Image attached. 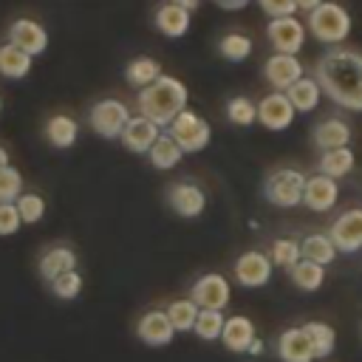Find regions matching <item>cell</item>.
Returning a JSON list of instances; mask_svg holds the SVG:
<instances>
[{
    "label": "cell",
    "instance_id": "cell-25",
    "mask_svg": "<svg viewBox=\"0 0 362 362\" xmlns=\"http://www.w3.org/2000/svg\"><path fill=\"white\" fill-rule=\"evenodd\" d=\"M71 269H76V255H74V249H68V246H51V249L40 257V274H42L48 283H51L54 277L71 272Z\"/></svg>",
    "mask_w": 362,
    "mask_h": 362
},
{
    "label": "cell",
    "instance_id": "cell-28",
    "mask_svg": "<svg viewBox=\"0 0 362 362\" xmlns=\"http://www.w3.org/2000/svg\"><path fill=\"white\" fill-rule=\"evenodd\" d=\"M158 76H161V62L153 59V57H136V59H130L127 68H124L127 85H133V88H139V90L147 88V85H153Z\"/></svg>",
    "mask_w": 362,
    "mask_h": 362
},
{
    "label": "cell",
    "instance_id": "cell-16",
    "mask_svg": "<svg viewBox=\"0 0 362 362\" xmlns=\"http://www.w3.org/2000/svg\"><path fill=\"white\" fill-rule=\"evenodd\" d=\"M167 204L181 218H198L204 212V206H206V195H204V189L198 184L178 181V184H173L167 189Z\"/></svg>",
    "mask_w": 362,
    "mask_h": 362
},
{
    "label": "cell",
    "instance_id": "cell-24",
    "mask_svg": "<svg viewBox=\"0 0 362 362\" xmlns=\"http://www.w3.org/2000/svg\"><path fill=\"white\" fill-rule=\"evenodd\" d=\"M76 136H79V124H76V119H71L65 113H57V116H51L45 122V139L54 147H59V150L74 147L76 144Z\"/></svg>",
    "mask_w": 362,
    "mask_h": 362
},
{
    "label": "cell",
    "instance_id": "cell-31",
    "mask_svg": "<svg viewBox=\"0 0 362 362\" xmlns=\"http://www.w3.org/2000/svg\"><path fill=\"white\" fill-rule=\"evenodd\" d=\"M308 342H311V351H314V359H325L334 345H337V331L328 325V322H305L303 325Z\"/></svg>",
    "mask_w": 362,
    "mask_h": 362
},
{
    "label": "cell",
    "instance_id": "cell-13",
    "mask_svg": "<svg viewBox=\"0 0 362 362\" xmlns=\"http://www.w3.org/2000/svg\"><path fill=\"white\" fill-rule=\"evenodd\" d=\"M235 280L243 286V288H260L269 283L272 277V257L252 249V252H243L238 260H235Z\"/></svg>",
    "mask_w": 362,
    "mask_h": 362
},
{
    "label": "cell",
    "instance_id": "cell-9",
    "mask_svg": "<svg viewBox=\"0 0 362 362\" xmlns=\"http://www.w3.org/2000/svg\"><path fill=\"white\" fill-rule=\"evenodd\" d=\"M328 238L334 240L337 252L354 255L362 249V209H345L334 218Z\"/></svg>",
    "mask_w": 362,
    "mask_h": 362
},
{
    "label": "cell",
    "instance_id": "cell-1",
    "mask_svg": "<svg viewBox=\"0 0 362 362\" xmlns=\"http://www.w3.org/2000/svg\"><path fill=\"white\" fill-rule=\"evenodd\" d=\"M314 79L334 105L362 113V51L334 45L317 59Z\"/></svg>",
    "mask_w": 362,
    "mask_h": 362
},
{
    "label": "cell",
    "instance_id": "cell-41",
    "mask_svg": "<svg viewBox=\"0 0 362 362\" xmlns=\"http://www.w3.org/2000/svg\"><path fill=\"white\" fill-rule=\"evenodd\" d=\"M257 6H260L269 17H286V14H294V11H297L294 0H257Z\"/></svg>",
    "mask_w": 362,
    "mask_h": 362
},
{
    "label": "cell",
    "instance_id": "cell-32",
    "mask_svg": "<svg viewBox=\"0 0 362 362\" xmlns=\"http://www.w3.org/2000/svg\"><path fill=\"white\" fill-rule=\"evenodd\" d=\"M252 48H255L252 40H249L246 34H240V31H229V34H223L221 42H218L221 57L229 59V62H243V59L252 54Z\"/></svg>",
    "mask_w": 362,
    "mask_h": 362
},
{
    "label": "cell",
    "instance_id": "cell-47",
    "mask_svg": "<svg viewBox=\"0 0 362 362\" xmlns=\"http://www.w3.org/2000/svg\"><path fill=\"white\" fill-rule=\"evenodd\" d=\"M0 113H3V99H0Z\"/></svg>",
    "mask_w": 362,
    "mask_h": 362
},
{
    "label": "cell",
    "instance_id": "cell-40",
    "mask_svg": "<svg viewBox=\"0 0 362 362\" xmlns=\"http://www.w3.org/2000/svg\"><path fill=\"white\" fill-rule=\"evenodd\" d=\"M20 212H17V204L14 201H0V235L8 238L20 229Z\"/></svg>",
    "mask_w": 362,
    "mask_h": 362
},
{
    "label": "cell",
    "instance_id": "cell-39",
    "mask_svg": "<svg viewBox=\"0 0 362 362\" xmlns=\"http://www.w3.org/2000/svg\"><path fill=\"white\" fill-rule=\"evenodd\" d=\"M20 192H23V175H20V170H14L11 164L0 167V201H17Z\"/></svg>",
    "mask_w": 362,
    "mask_h": 362
},
{
    "label": "cell",
    "instance_id": "cell-27",
    "mask_svg": "<svg viewBox=\"0 0 362 362\" xmlns=\"http://www.w3.org/2000/svg\"><path fill=\"white\" fill-rule=\"evenodd\" d=\"M354 164H356V156H354L351 147H334V150H322L317 170H320L322 175L342 178V175H348V173L354 170Z\"/></svg>",
    "mask_w": 362,
    "mask_h": 362
},
{
    "label": "cell",
    "instance_id": "cell-36",
    "mask_svg": "<svg viewBox=\"0 0 362 362\" xmlns=\"http://www.w3.org/2000/svg\"><path fill=\"white\" fill-rule=\"evenodd\" d=\"M14 204L23 223H40L45 218V198L40 192H20Z\"/></svg>",
    "mask_w": 362,
    "mask_h": 362
},
{
    "label": "cell",
    "instance_id": "cell-4",
    "mask_svg": "<svg viewBox=\"0 0 362 362\" xmlns=\"http://www.w3.org/2000/svg\"><path fill=\"white\" fill-rule=\"evenodd\" d=\"M303 187H305V175L294 167H280L274 173H269L266 184H263V195L269 204L291 209L297 204H303Z\"/></svg>",
    "mask_w": 362,
    "mask_h": 362
},
{
    "label": "cell",
    "instance_id": "cell-23",
    "mask_svg": "<svg viewBox=\"0 0 362 362\" xmlns=\"http://www.w3.org/2000/svg\"><path fill=\"white\" fill-rule=\"evenodd\" d=\"M34 57L25 54L23 48H17L14 42H3L0 45V76L6 79H23L31 74Z\"/></svg>",
    "mask_w": 362,
    "mask_h": 362
},
{
    "label": "cell",
    "instance_id": "cell-7",
    "mask_svg": "<svg viewBox=\"0 0 362 362\" xmlns=\"http://www.w3.org/2000/svg\"><path fill=\"white\" fill-rule=\"evenodd\" d=\"M266 37L277 54H297L305 45V25L294 14L272 17L266 25Z\"/></svg>",
    "mask_w": 362,
    "mask_h": 362
},
{
    "label": "cell",
    "instance_id": "cell-35",
    "mask_svg": "<svg viewBox=\"0 0 362 362\" xmlns=\"http://www.w3.org/2000/svg\"><path fill=\"white\" fill-rule=\"evenodd\" d=\"M226 116H229L232 124L249 127V124L257 122V105H255L252 99H246V96H232V99L226 102Z\"/></svg>",
    "mask_w": 362,
    "mask_h": 362
},
{
    "label": "cell",
    "instance_id": "cell-18",
    "mask_svg": "<svg viewBox=\"0 0 362 362\" xmlns=\"http://www.w3.org/2000/svg\"><path fill=\"white\" fill-rule=\"evenodd\" d=\"M189 23H192V11L184 8V6H178V3H173V0L161 3L158 11H156V28L164 37H170V40L184 37L189 31Z\"/></svg>",
    "mask_w": 362,
    "mask_h": 362
},
{
    "label": "cell",
    "instance_id": "cell-33",
    "mask_svg": "<svg viewBox=\"0 0 362 362\" xmlns=\"http://www.w3.org/2000/svg\"><path fill=\"white\" fill-rule=\"evenodd\" d=\"M223 322H226L223 311H215V308H201V311H198V317H195L192 331H195L201 339L212 342V339H221V334H223Z\"/></svg>",
    "mask_w": 362,
    "mask_h": 362
},
{
    "label": "cell",
    "instance_id": "cell-21",
    "mask_svg": "<svg viewBox=\"0 0 362 362\" xmlns=\"http://www.w3.org/2000/svg\"><path fill=\"white\" fill-rule=\"evenodd\" d=\"M311 139L320 150H334V147H348L351 141V124L345 119H322L314 130H311Z\"/></svg>",
    "mask_w": 362,
    "mask_h": 362
},
{
    "label": "cell",
    "instance_id": "cell-14",
    "mask_svg": "<svg viewBox=\"0 0 362 362\" xmlns=\"http://www.w3.org/2000/svg\"><path fill=\"white\" fill-rule=\"evenodd\" d=\"M136 334H139V339H141L144 345L164 348V345L173 342L175 328H173L167 311H161V308H150V311H144V314L139 317V322H136Z\"/></svg>",
    "mask_w": 362,
    "mask_h": 362
},
{
    "label": "cell",
    "instance_id": "cell-2",
    "mask_svg": "<svg viewBox=\"0 0 362 362\" xmlns=\"http://www.w3.org/2000/svg\"><path fill=\"white\" fill-rule=\"evenodd\" d=\"M187 99H189L187 85L181 79H175V76L161 74L153 85H147V88L139 90V99L136 102H139V113L141 116H147L158 127H167L187 107Z\"/></svg>",
    "mask_w": 362,
    "mask_h": 362
},
{
    "label": "cell",
    "instance_id": "cell-8",
    "mask_svg": "<svg viewBox=\"0 0 362 362\" xmlns=\"http://www.w3.org/2000/svg\"><path fill=\"white\" fill-rule=\"evenodd\" d=\"M189 300L198 305V308H215V311H223L232 300V286L223 274L212 272V274H204L192 283L189 288Z\"/></svg>",
    "mask_w": 362,
    "mask_h": 362
},
{
    "label": "cell",
    "instance_id": "cell-38",
    "mask_svg": "<svg viewBox=\"0 0 362 362\" xmlns=\"http://www.w3.org/2000/svg\"><path fill=\"white\" fill-rule=\"evenodd\" d=\"M51 291H54L59 300H74V297H79V291H82V274H79L76 269H71V272L54 277V280H51Z\"/></svg>",
    "mask_w": 362,
    "mask_h": 362
},
{
    "label": "cell",
    "instance_id": "cell-42",
    "mask_svg": "<svg viewBox=\"0 0 362 362\" xmlns=\"http://www.w3.org/2000/svg\"><path fill=\"white\" fill-rule=\"evenodd\" d=\"M221 8H229V11H238V8H243L249 0H215Z\"/></svg>",
    "mask_w": 362,
    "mask_h": 362
},
{
    "label": "cell",
    "instance_id": "cell-46",
    "mask_svg": "<svg viewBox=\"0 0 362 362\" xmlns=\"http://www.w3.org/2000/svg\"><path fill=\"white\" fill-rule=\"evenodd\" d=\"M6 164H8V150L0 147V167H6Z\"/></svg>",
    "mask_w": 362,
    "mask_h": 362
},
{
    "label": "cell",
    "instance_id": "cell-45",
    "mask_svg": "<svg viewBox=\"0 0 362 362\" xmlns=\"http://www.w3.org/2000/svg\"><path fill=\"white\" fill-rule=\"evenodd\" d=\"M173 3H178V6H184V8H189V11H192V8H195L201 0H173Z\"/></svg>",
    "mask_w": 362,
    "mask_h": 362
},
{
    "label": "cell",
    "instance_id": "cell-37",
    "mask_svg": "<svg viewBox=\"0 0 362 362\" xmlns=\"http://www.w3.org/2000/svg\"><path fill=\"white\" fill-rule=\"evenodd\" d=\"M300 257H303V252H300V240H294V238H277V240L272 243V266L291 269Z\"/></svg>",
    "mask_w": 362,
    "mask_h": 362
},
{
    "label": "cell",
    "instance_id": "cell-10",
    "mask_svg": "<svg viewBox=\"0 0 362 362\" xmlns=\"http://www.w3.org/2000/svg\"><path fill=\"white\" fill-rule=\"evenodd\" d=\"M263 76L274 90H288L300 76H305L303 62L297 59V54H272L263 62Z\"/></svg>",
    "mask_w": 362,
    "mask_h": 362
},
{
    "label": "cell",
    "instance_id": "cell-3",
    "mask_svg": "<svg viewBox=\"0 0 362 362\" xmlns=\"http://www.w3.org/2000/svg\"><path fill=\"white\" fill-rule=\"evenodd\" d=\"M305 28L311 31L314 40L325 42V45H339L348 40L351 34V14L345 6L334 3V0H322L317 8L308 11Z\"/></svg>",
    "mask_w": 362,
    "mask_h": 362
},
{
    "label": "cell",
    "instance_id": "cell-12",
    "mask_svg": "<svg viewBox=\"0 0 362 362\" xmlns=\"http://www.w3.org/2000/svg\"><path fill=\"white\" fill-rule=\"evenodd\" d=\"M337 201H339V184H337V178L322 175V173H314V175L305 178L303 204L311 212H328V209L337 206Z\"/></svg>",
    "mask_w": 362,
    "mask_h": 362
},
{
    "label": "cell",
    "instance_id": "cell-15",
    "mask_svg": "<svg viewBox=\"0 0 362 362\" xmlns=\"http://www.w3.org/2000/svg\"><path fill=\"white\" fill-rule=\"evenodd\" d=\"M8 42H14L17 48H23L25 54L37 57L48 48V31L42 23L31 20V17H17L8 25Z\"/></svg>",
    "mask_w": 362,
    "mask_h": 362
},
{
    "label": "cell",
    "instance_id": "cell-43",
    "mask_svg": "<svg viewBox=\"0 0 362 362\" xmlns=\"http://www.w3.org/2000/svg\"><path fill=\"white\" fill-rule=\"evenodd\" d=\"M320 3H322V0H294V6H297V11H305V14H308L311 8H317Z\"/></svg>",
    "mask_w": 362,
    "mask_h": 362
},
{
    "label": "cell",
    "instance_id": "cell-5",
    "mask_svg": "<svg viewBox=\"0 0 362 362\" xmlns=\"http://www.w3.org/2000/svg\"><path fill=\"white\" fill-rule=\"evenodd\" d=\"M167 133L178 141V147H181L184 153H198V150H204V147L209 144V139H212L209 122L201 119L195 110H187V107L167 124Z\"/></svg>",
    "mask_w": 362,
    "mask_h": 362
},
{
    "label": "cell",
    "instance_id": "cell-30",
    "mask_svg": "<svg viewBox=\"0 0 362 362\" xmlns=\"http://www.w3.org/2000/svg\"><path fill=\"white\" fill-rule=\"evenodd\" d=\"M288 277H291V283H294L297 288H303V291H317V288L325 283V266L300 257V260L288 269Z\"/></svg>",
    "mask_w": 362,
    "mask_h": 362
},
{
    "label": "cell",
    "instance_id": "cell-29",
    "mask_svg": "<svg viewBox=\"0 0 362 362\" xmlns=\"http://www.w3.org/2000/svg\"><path fill=\"white\" fill-rule=\"evenodd\" d=\"M300 252H303L305 260H314V263H320V266H328V263H334V257H337L334 240H331L328 235H322V232L305 235V238L300 240Z\"/></svg>",
    "mask_w": 362,
    "mask_h": 362
},
{
    "label": "cell",
    "instance_id": "cell-17",
    "mask_svg": "<svg viewBox=\"0 0 362 362\" xmlns=\"http://www.w3.org/2000/svg\"><path fill=\"white\" fill-rule=\"evenodd\" d=\"M158 124L156 122H150L147 116H130L127 119V124H124V130H122V144H124V150H130V153H147L150 147H153V141L158 139Z\"/></svg>",
    "mask_w": 362,
    "mask_h": 362
},
{
    "label": "cell",
    "instance_id": "cell-11",
    "mask_svg": "<svg viewBox=\"0 0 362 362\" xmlns=\"http://www.w3.org/2000/svg\"><path fill=\"white\" fill-rule=\"evenodd\" d=\"M294 107H291V102H288V96L283 93V90H272L269 96H263L260 102H257V122L266 127V130H286V127H291V122H294Z\"/></svg>",
    "mask_w": 362,
    "mask_h": 362
},
{
    "label": "cell",
    "instance_id": "cell-19",
    "mask_svg": "<svg viewBox=\"0 0 362 362\" xmlns=\"http://www.w3.org/2000/svg\"><path fill=\"white\" fill-rule=\"evenodd\" d=\"M255 322L243 314H235V317H226L223 322V334H221V342L232 351V354H246L252 339H255Z\"/></svg>",
    "mask_w": 362,
    "mask_h": 362
},
{
    "label": "cell",
    "instance_id": "cell-26",
    "mask_svg": "<svg viewBox=\"0 0 362 362\" xmlns=\"http://www.w3.org/2000/svg\"><path fill=\"white\" fill-rule=\"evenodd\" d=\"M147 156H150V164L156 170H173L181 161L184 150L178 147V141L170 133H158V139L153 141V147L147 150Z\"/></svg>",
    "mask_w": 362,
    "mask_h": 362
},
{
    "label": "cell",
    "instance_id": "cell-44",
    "mask_svg": "<svg viewBox=\"0 0 362 362\" xmlns=\"http://www.w3.org/2000/svg\"><path fill=\"white\" fill-rule=\"evenodd\" d=\"M260 351H263V342L255 337V339H252V345H249V354H260Z\"/></svg>",
    "mask_w": 362,
    "mask_h": 362
},
{
    "label": "cell",
    "instance_id": "cell-22",
    "mask_svg": "<svg viewBox=\"0 0 362 362\" xmlns=\"http://www.w3.org/2000/svg\"><path fill=\"white\" fill-rule=\"evenodd\" d=\"M286 96H288V102H291V107L297 110V113H311V110H317V105H320V99H322V88H320V82L314 79V76H300L288 90H283Z\"/></svg>",
    "mask_w": 362,
    "mask_h": 362
},
{
    "label": "cell",
    "instance_id": "cell-34",
    "mask_svg": "<svg viewBox=\"0 0 362 362\" xmlns=\"http://www.w3.org/2000/svg\"><path fill=\"white\" fill-rule=\"evenodd\" d=\"M167 317H170V322H173V328L175 331H192V325H195V317H198V305L187 297V300H173L167 308Z\"/></svg>",
    "mask_w": 362,
    "mask_h": 362
},
{
    "label": "cell",
    "instance_id": "cell-6",
    "mask_svg": "<svg viewBox=\"0 0 362 362\" xmlns=\"http://www.w3.org/2000/svg\"><path fill=\"white\" fill-rule=\"evenodd\" d=\"M130 119V107L122 99H99L90 107V130L102 139H119Z\"/></svg>",
    "mask_w": 362,
    "mask_h": 362
},
{
    "label": "cell",
    "instance_id": "cell-20",
    "mask_svg": "<svg viewBox=\"0 0 362 362\" xmlns=\"http://www.w3.org/2000/svg\"><path fill=\"white\" fill-rule=\"evenodd\" d=\"M277 356L283 362H314L311 342L303 328H286L277 337Z\"/></svg>",
    "mask_w": 362,
    "mask_h": 362
}]
</instances>
